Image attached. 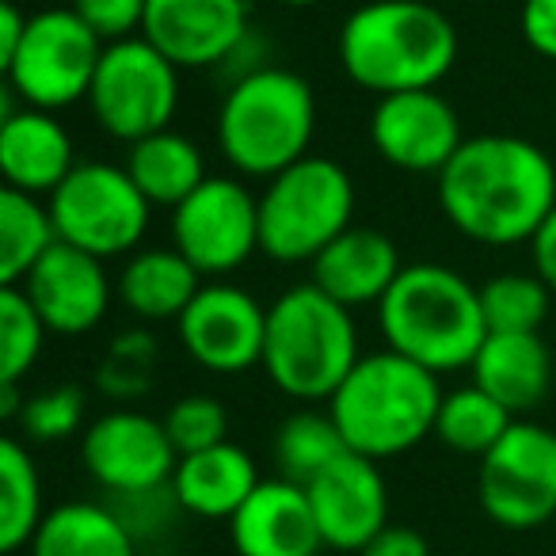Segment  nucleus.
Returning a JSON list of instances; mask_svg holds the SVG:
<instances>
[{"label":"nucleus","instance_id":"1","mask_svg":"<svg viewBox=\"0 0 556 556\" xmlns=\"http://www.w3.org/2000/svg\"><path fill=\"white\" fill-rule=\"evenodd\" d=\"M442 217L488 248L533 240L556 210V168L545 149L510 134L465 138L439 172Z\"/></svg>","mask_w":556,"mask_h":556},{"label":"nucleus","instance_id":"2","mask_svg":"<svg viewBox=\"0 0 556 556\" xmlns=\"http://www.w3.org/2000/svg\"><path fill=\"white\" fill-rule=\"evenodd\" d=\"M457 62V31L427 0H370L340 31V65L381 96L434 88Z\"/></svg>","mask_w":556,"mask_h":556},{"label":"nucleus","instance_id":"3","mask_svg":"<svg viewBox=\"0 0 556 556\" xmlns=\"http://www.w3.org/2000/svg\"><path fill=\"white\" fill-rule=\"evenodd\" d=\"M378 328L389 351L439 378L472 366L488 340L480 287L442 263H412L396 275L378 305Z\"/></svg>","mask_w":556,"mask_h":556},{"label":"nucleus","instance_id":"4","mask_svg":"<svg viewBox=\"0 0 556 556\" xmlns=\"http://www.w3.org/2000/svg\"><path fill=\"white\" fill-rule=\"evenodd\" d=\"M439 404V374L386 348L358 358L332 393L328 412L355 454L386 462L434 434Z\"/></svg>","mask_w":556,"mask_h":556},{"label":"nucleus","instance_id":"5","mask_svg":"<svg viewBox=\"0 0 556 556\" xmlns=\"http://www.w3.org/2000/svg\"><path fill=\"white\" fill-rule=\"evenodd\" d=\"M317 134V96L294 70L267 65L225 88L217 108L222 156L252 179H270L309 156Z\"/></svg>","mask_w":556,"mask_h":556},{"label":"nucleus","instance_id":"6","mask_svg":"<svg viewBox=\"0 0 556 556\" xmlns=\"http://www.w3.org/2000/svg\"><path fill=\"white\" fill-rule=\"evenodd\" d=\"M358 328L348 305L328 298L320 287H290L267 305L263 374L278 393L294 401H332L358 363Z\"/></svg>","mask_w":556,"mask_h":556},{"label":"nucleus","instance_id":"7","mask_svg":"<svg viewBox=\"0 0 556 556\" xmlns=\"http://www.w3.org/2000/svg\"><path fill=\"white\" fill-rule=\"evenodd\" d=\"M355 217V179L332 156H302L260 194V252L275 263H313Z\"/></svg>","mask_w":556,"mask_h":556},{"label":"nucleus","instance_id":"8","mask_svg":"<svg viewBox=\"0 0 556 556\" xmlns=\"http://www.w3.org/2000/svg\"><path fill=\"white\" fill-rule=\"evenodd\" d=\"M47 206L58 240L96 260L138 252L153 214V202L138 191L130 172L108 161H80L70 179L47 199Z\"/></svg>","mask_w":556,"mask_h":556},{"label":"nucleus","instance_id":"9","mask_svg":"<svg viewBox=\"0 0 556 556\" xmlns=\"http://www.w3.org/2000/svg\"><path fill=\"white\" fill-rule=\"evenodd\" d=\"M103 50L108 42L73 9H42L27 20L24 42L4 65V85L24 108L65 111L88 100Z\"/></svg>","mask_w":556,"mask_h":556},{"label":"nucleus","instance_id":"10","mask_svg":"<svg viewBox=\"0 0 556 556\" xmlns=\"http://www.w3.org/2000/svg\"><path fill=\"white\" fill-rule=\"evenodd\" d=\"M88 108L108 138L134 146L172 126L179 108V70L141 35L111 42L96 70Z\"/></svg>","mask_w":556,"mask_h":556},{"label":"nucleus","instance_id":"11","mask_svg":"<svg viewBox=\"0 0 556 556\" xmlns=\"http://www.w3.org/2000/svg\"><path fill=\"white\" fill-rule=\"evenodd\" d=\"M480 510L500 530H538L556 515V434L530 419H515L510 431L480 457Z\"/></svg>","mask_w":556,"mask_h":556},{"label":"nucleus","instance_id":"12","mask_svg":"<svg viewBox=\"0 0 556 556\" xmlns=\"http://www.w3.org/2000/svg\"><path fill=\"white\" fill-rule=\"evenodd\" d=\"M172 248L202 278L232 275L260 252V199L240 179L210 176L172 210Z\"/></svg>","mask_w":556,"mask_h":556},{"label":"nucleus","instance_id":"13","mask_svg":"<svg viewBox=\"0 0 556 556\" xmlns=\"http://www.w3.org/2000/svg\"><path fill=\"white\" fill-rule=\"evenodd\" d=\"M80 462L88 477L111 495H130L172 484L179 454L164 431V419H153L138 408H115L85 427Z\"/></svg>","mask_w":556,"mask_h":556},{"label":"nucleus","instance_id":"14","mask_svg":"<svg viewBox=\"0 0 556 556\" xmlns=\"http://www.w3.org/2000/svg\"><path fill=\"white\" fill-rule=\"evenodd\" d=\"M184 351L210 374H244L263 363L267 340V305H260L244 287L206 282L194 302L176 320Z\"/></svg>","mask_w":556,"mask_h":556},{"label":"nucleus","instance_id":"15","mask_svg":"<svg viewBox=\"0 0 556 556\" xmlns=\"http://www.w3.org/2000/svg\"><path fill=\"white\" fill-rule=\"evenodd\" d=\"M370 141L381 161L401 172H434L439 176L462 149V118L434 88L381 96L370 115Z\"/></svg>","mask_w":556,"mask_h":556},{"label":"nucleus","instance_id":"16","mask_svg":"<svg viewBox=\"0 0 556 556\" xmlns=\"http://www.w3.org/2000/svg\"><path fill=\"white\" fill-rule=\"evenodd\" d=\"M248 31V0H149L141 39L184 73L217 70Z\"/></svg>","mask_w":556,"mask_h":556},{"label":"nucleus","instance_id":"17","mask_svg":"<svg viewBox=\"0 0 556 556\" xmlns=\"http://www.w3.org/2000/svg\"><path fill=\"white\" fill-rule=\"evenodd\" d=\"M313 515H317L325 548L336 553H363L389 526V488L378 462L348 450L336 457L309 488Z\"/></svg>","mask_w":556,"mask_h":556},{"label":"nucleus","instance_id":"18","mask_svg":"<svg viewBox=\"0 0 556 556\" xmlns=\"http://www.w3.org/2000/svg\"><path fill=\"white\" fill-rule=\"evenodd\" d=\"M39 317L47 320L50 336L77 340L100 328V320L111 309V278L103 270V260L80 252V248L58 240L31 275L20 282Z\"/></svg>","mask_w":556,"mask_h":556},{"label":"nucleus","instance_id":"19","mask_svg":"<svg viewBox=\"0 0 556 556\" xmlns=\"http://www.w3.org/2000/svg\"><path fill=\"white\" fill-rule=\"evenodd\" d=\"M237 556H317L325 548L309 492L294 480H263L229 518Z\"/></svg>","mask_w":556,"mask_h":556},{"label":"nucleus","instance_id":"20","mask_svg":"<svg viewBox=\"0 0 556 556\" xmlns=\"http://www.w3.org/2000/svg\"><path fill=\"white\" fill-rule=\"evenodd\" d=\"M77 164L73 138L54 111L20 108L16 115L0 118V172L9 187L50 199Z\"/></svg>","mask_w":556,"mask_h":556},{"label":"nucleus","instance_id":"21","mask_svg":"<svg viewBox=\"0 0 556 556\" xmlns=\"http://www.w3.org/2000/svg\"><path fill=\"white\" fill-rule=\"evenodd\" d=\"M401 270V252L386 232L351 225L313 260V287L355 313L366 305H381Z\"/></svg>","mask_w":556,"mask_h":556},{"label":"nucleus","instance_id":"22","mask_svg":"<svg viewBox=\"0 0 556 556\" xmlns=\"http://www.w3.org/2000/svg\"><path fill=\"white\" fill-rule=\"evenodd\" d=\"M260 484L263 477L255 469V457L232 442H217L210 450L179 457L172 472V492L184 515L206 518V522H229Z\"/></svg>","mask_w":556,"mask_h":556},{"label":"nucleus","instance_id":"23","mask_svg":"<svg viewBox=\"0 0 556 556\" xmlns=\"http://www.w3.org/2000/svg\"><path fill=\"white\" fill-rule=\"evenodd\" d=\"M469 370L472 386L495 396L510 416L533 412L553 386V358L538 332H488Z\"/></svg>","mask_w":556,"mask_h":556},{"label":"nucleus","instance_id":"24","mask_svg":"<svg viewBox=\"0 0 556 556\" xmlns=\"http://www.w3.org/2000/svg\"><path fill=\"white\" fill-rule=\"evenodd\" d=\"M202 290V275L176 248H138L123 263L118 298L138 320H179Z\"/></svg>","mask_w":556,"mask_h":556},{"label":"nucleus","instance_id":"25","mask_svg":"<svg viewBox=\"0 0 556 556\" xmlns=\"http://www.w3.org/2000/svg\"><path fill=\"white\" fill-rule=\"evenodd\" d=\"M123 168L130 172L138 191L146 194L153 206H168V210H176L184 199H191L210 179L202 149L194 146L187 134L172 130V126L161 134H149V138L134 141Z\"/></svg>","mask_w":556,"mask_h":556},{"label":"nucleus","instance_id":"26","mask_svg":"<svg viewBox=\"0 0 556 556\" xmlns=\"http://www.w3.org/2000/svg\"><path fill=\"white\" fill-rule=\"evenodd\" d=\"M31 556H138V541L111 503L73 500L47 510L31 538Z\"/></svg>","mask_w":556,"mask_h":556},{"label":"nucleus","instance_id":"27","mask_svg":"<svg viewBox=\"0 0 556 556\" xmlns=\"http://www.w3.org/2000/svg\"><path fill=\"white\" fill-rule=\"evenodd\" d=\"M54 244L58 229L47 202L39 194L4 187L0 194V287H20Z\"/></svg>","mask_w":556,"mask_h":556},{"label":"nucleus","instance_id":"28","mask_svg":"<svg viewBox=\"0 0 556 556\" xmlns=\"http://www.w3.org/2000/svg\"><path fill=\"white\" fill-rule=\"evenodd\" d=\"M42 518V477L20 439L0 442V553L12 556L39 533Z\"/></svg>","mask_w":556,"mask_h":556},{"label":"nucleus","instance_id":"29","mask_svg":"<svg viewBox=\"0 0 556 556\" xmlns=\"http://www.w3.org/2000/svg\"><path fill=\"white\" fill-rule=\"evenodd\" d=\"M348 450L351 446L340 434V427H336L332 412H309V408L282 419V427L275 431V442H270L278 477L294 480L302 488H309Z\"/></svg>","mask_w":556,"mask_h":556},{"label":"nucleus","instance_id":"30","mask_svg":"<svg viewBox=\"0 0 556 556\" xmlns=\"http://www.w3.org/2000/svg\"><path fill=\"white\" fill-rule=\"evenodd\" d=\"M515 419L518 416H510L480 386H462L454 393H442L439 419H434V439L446 450H454V454L484 457L510 431Z\"/></svg>","mask_w":556,"mask_h":556},{"label":"nucleus","instance_id":"31","mask_svg":"<svg viewBox=\"0 0 556 556\" xmlns=\"http://www.w3.org/2000/svg\"><path fill=\"white\" fill-rule=\"evenodd\" d=\"M548 298L553 290L545 287V278L533 275H507L488 278L480 287V309H484L488 332H538L548 317Z\"/></svg>","mask_w":556,"mask_h":556},{"label":"nucleus","instance_id":"32","mask_svg":"<svg viewBox=\"0 0 556 556\" xmlns=\"http://www.w3.org/2000/svg\"><path fill=\"white\" fill-rule=\"evenodd\" d=\"M47 320L24 287L0 290V381H24L47 348Z\"/></svg>","mask_w":556,"mask_h":556},{"label":"nucleus","instance_id":"33","mask_svg":"<svg viewBox=\"0 0 556 556\" xmlns=\"http://www.w3.org/2000/svg\"><path fill=\"white\" fill-rule=\"evenodd\" d=\"M156 381V340L146 328L118 332L96 366V389L111 401H141Z\"/></svg>","mask_w":556,"mask_h":556},{"label":"nucleus","instance_id":"34","mask_svg":"<svg viewBox=\"0 0 556 556\" xmlns=\"http://www.w3.org/2000/svg\"><path fill=\"white\" fill-rule=\"evenodd\" d=\"M88 396L80 386H50L42 393H31L20 412L16 427L31 442H62L85 431Z\"/></svg>","mask_w":556,"mask_h":556},{"label":"nucleus","instance_id":"35","mask_svg":"<svg viewBox=\"0 0 556 556\" xmlns=\"http://www.w3.org/2000/svg\"><path fill=\"white\" fill-rule=\"evenodd\" d=\"M164 431H168L179 457L199 454V450H210V446H217V442H229V412H225V404L214 401V396L191 393L168 408Z\"/></svg>","mask_w":556,"mask_h":556},{"label":"nucleus","instance_id":"36","mask_svg":"<svg viewBox=\"0 0 556 556\" xmlns=\"http://www.w3.org/2000/svg\"><path fill=\"white\" fill-rule=\"evenodd\" d=\"M111 510H115V515L123 518V526L134 533V541L141 545V541L168 533L172 515H176V510H184V507H179V500H176V492H172V484H164V488H153V492L115 495Z\"/></svg>","mask_w":556,"mask_h":556},{"label":"nucleus","instance_id":"37","mask_svg":"<svg viewBox=\"0 0 556 556\" xmlns=\"http://www.w3.org/2000/svg\"><path fill=\"white\" fill-rule=\"evenodd\" d=\"M149 0H73V12L100 35L103 42H123L141 35Z\"/></svg>","mask_w":556,"mask_h":556},{"label":"nucleus","instance_id":"38","mask_svg":"<svg viewBox=\"0 0 556 556\" xmlns=\"http://www.w3.org/2000/svg\"><path fill=\"white\" fill-rule=\"evenodd\" d=\"M522 35L533 54L556 62V0H526L522 4Z\"/></svg>","mask_w":556,"mask_h":556},{"label":"nucleus","instance_id":"39","mask_svg":"<svg viewBox=\"0 0 556 556\" xmlns=\"http://www.w3.org/2000/svg\"><path fill=\"white\" fill-rule=\"evenodd\" d=\"M358 556H431V545H427L424 533L412 530V526L389 522Z\"/></svg>","mask_w":556,"mask_h":556},{"label":"nucleus","instance_id":"40","mask_svg":"<svg viewBox=\"0 0 556 556\" xmlns=\"http://www.w3.org/2000/svg\"><path fill=\"white\" fill-rule=\"evenodd\" d=\"M530 248H533V270L545 278V287L556 294V210L538 229V237L530 240Z\"/></svg>","mask_w":556,"mask_h":556},{"label":"nucleus","instance_id":"41","mask_svg":"<svg viewBox=\"0 0 556 556\" xmlns=\"http://www.w3.org/2000/svg\"><path fill=\"white\" fill-rule=\"evenodd\" d=\"M27 20H31V16H24V12H20L16 0H4V4H0V70L12 62V54H16L20 42H24Z\"/></svg>","mask_w":556,"mask_h":556},{"label":"nucleus","instance_id":"42","mask_svg":"<svg viewBox=\"0 0 556 556\" xmlns=\"http://www.w3.org/2000/svg\"><path fill=\"white\" fill-rule=\"evenodd\" d=\"M278 4H287V9H313L320 0H278Z\"/></svg>","mask_w":556,"mask_h":556},{"label":"nucleus","instance_id":"43","mask_svg":"<svg viewBox=\"0 0 556 556\" xmlns=\"http://www.w3.org/2000/svg\"><path fill=\"white\" fill-rule=\"evenodd\" d=\"M149 556H164V553H149Z\"/></svg>","mask_w":556,"mask_h":556}]
</instances>
